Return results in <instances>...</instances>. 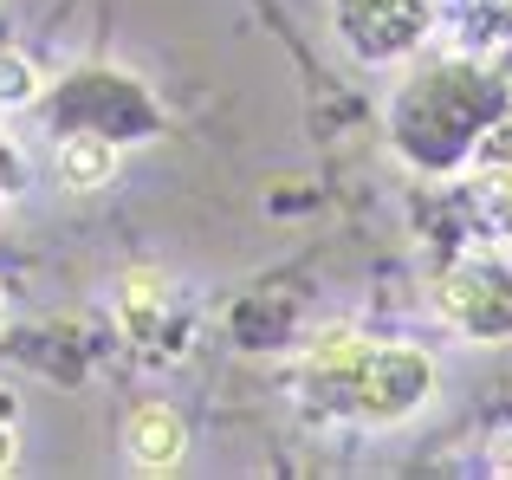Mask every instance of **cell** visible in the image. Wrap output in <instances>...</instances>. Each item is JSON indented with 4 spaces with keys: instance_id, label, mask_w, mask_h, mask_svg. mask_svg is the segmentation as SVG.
Listing matches in <instances>:
<instances>
[{
    "instance_id": "obj_1",
    "label": "cell",
    "mask_w": 512,
    "mask_h": 480,
    "mask_svg": "<svg viewBox=\"0 0 512 480\" xmlns=\"http://www.w3.org/2000/svg\"><path fill=\"white\" fill-rule=\"evenodd\" d=\"M331 383V396L350 409V416L370 422H396L435 390V364L422 351H363L350 370H318Z\"/></svg>"
},
{
    "instance_id": "obj_2",
    "label": "cell",
    "mask_w": 512,
    "mask_h": 480,
    "mask_svg": "<svg viewBox=\"0 0 512 480\" xmlns=\"http://www.w3.org/2000/svg\"><path fill=\"white\" fill-rule=\"evenodd\" d=\"M338 26H344V39L357 52H370V59H396V52H409L415 39H422L428 0H344Z\"/></svg>"
},
{
    "instance_id": "obj_3",
    "label": "cell",
    "mask_w": 512,
    "mask_h": 480,
    "mask_svg": "<svg viewBox=\"0 0 512 480\" xmlns=\"http://www.w3.org/2000/svg\"><path fill=\"white\" fill-rule=\"evenodd\" d=\"M124 448H130V461H137L143 474H169L175 461L188 455V429H182V416H175V409L150 403V409H137V416H130Z\"/></svg>"
},
{
    "instance_id": "obj_4",
    "label": "cell",
    "mask_w": 512,
    "mask_h": 480,
    "mask_svg": "<svg viewBox=\"0 0 512 480\" xmlns=\"http://www.w3.org/2000/svg\"><path fill=\"white\" fill-rule=\"evenodd\" d=\"M117 176V143L98 137V130H78V137L59 143V182L65 189H104Z\"/></svg>"
},
{
    "instance_id": "obj_5",
    "label": "cell",
    "mask_w": 512,
    "mask_h": 480,
    "mask_svg": "<svg viewBox=\"0 0 512 480\" xmlns=\"http://www.w3.org/2000/svg\"><path fill=\"white\" fill-rule=\"evenodd\" d=\"M441 305H448L454 325H480V331H500L487 312L512 318V299H500V292H493L487 279H474V273H448V279H441Z\"/></svg>"
},
{
    "instance_id": "obj_6",
    "label": "cell",
    "mask_w": 512,
    "mask_h": 480,
    "mask_svg": "<svg viewBox=\"0 0 512 480\" xmlns=\"http://www.w3.org/2000/svg\"><path fill=\"white\" fill-rule=\"evenodd\" d=\"M156 312H163V279H156V273H130L124 279V325L137 331V338H150Z\"/></svg>"
},
{
    "instance_id": "obj_7",
    "label": "cell",
    "mask_w": 512,
    "mask_h": 480,
    "mask_svg": "<svg viewBox=\"0 0 512 480\" xmlns=\"http://www.w3.org/2000/svg\"><path fill=\"white\" fill-rule=\"evenodd\" d=\"M33 91H39L33 59H26V52H13V46H0V104H26Z\"/></svg>"
},
{
    "instance_id": "obj_8",
    "label": "cell",
    "mask_w": 512,
    "mask_h": 480,
    "mask_svg": "<svg viewBox=\"0 0 512 480\" xmlns=\"http://www.w3.org/2000/svg\"><path fill=\"white\" fill-rule=\"evenodd\" d=\"M363 351H370V344H363L357 331H331V338L312 344V370H350Z\"/></svg>"
},
{
    "instance_id": "obj_9",
    "label": "cell",
    "mask_w": 512,
    "mask_h": 480,
    "mask_svg": "<svg viewBox=\"0 0 512 480\" xmlns=\"http://www.w3.org/2000/svg\"><path fill=\"white\" fill-rule=\"evenodd\" d=\"M13 455H20V435H13V422L0 416V474H13Z\"/></svg>"
},
{
    "instance_id": "obj_10",
    "label": "cell",
    "mask_w": 512,
    "mask_h": 480,
    "mask_svg": "<svg viewBox=\"0 0 512 480\" xmlns=\"http://www.w3.org/2000/svg\"><path fill=\"white\" fill-rule=\"evenodd\" d=\"M0 331H7V292H0Z\"/></svg>"
}]
</instances>
